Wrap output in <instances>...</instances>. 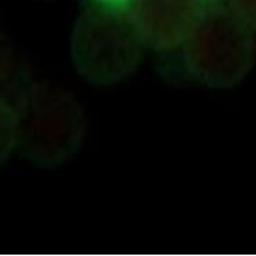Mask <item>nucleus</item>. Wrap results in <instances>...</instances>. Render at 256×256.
Returning a JSON list of instances; mask_svg holds the SVG:
<instances>
[{
  "instance_id": "nucleus-3",
  "label": "nucleus",
  "mask_w": 256,
  "mask_h": 256,
  "mask_svg": "<svg viewBox=\"0 0 256 256\" xmlns=\"http://www.w3.org/2000/svg\"><path fill=\"white\" fill-rule=\"evenodd\" d=\"M144 46L125 12L104 6L78 22L72 35L71 56L78 72L88 80L111 84L136 71Z\"/></svg>"
},
{
  "instance_id": "nucleus-1",
  "label": "nucleus",
  "mask_w": 256,
  "mask_h": 256,
  "mask_svg": "<svg viewBox=\"0 0 256 256\" xmlns=\"http://www.w3.org/2000/svg\"><path fill=\"white\" fill-rule=\"evenodd\" d=\"M18 148L44 166L60 165L76 152L86 133L80 102L56 84H32L14 102Z\"/></svg>"
},
{
  "instance_id": "nucleus-8",
  "label": "nucleus",
  "mask_w": 256,
  "mask_h": 256,
  "mask_svg": "<svg viewBox=\"0 0 256 256\" xmlns=\"http://www.w3.org/2000/svg\"><path fill=\"white\" fill-rule=\"evenodd\" d=\"M100 3H102L104 6H111L115 8H120L122 4L125 3V0H98Z\"/></svg>"
},
{
  "instance_id": "nucleus-5",
  "label": "nucleus",
  "mask_w": 256,
  "mask_h": 256,
  "mask_svg": "<svg viewBox=\"0 0 256 256\" xmlns=\"http://www.w3.org/2000/svg\"><path fill=\"white\" fill-rule=\"evenodd\" d=\"M18 148L17 115L14 104L0 93V166Z\"/></svg>"
},
{
  "instance_id": "nucleus-2",
  "label": "nucleus",
  "mask_w": 256,
  "mask_h": 256,
  "mask_svg": "<svg viewBox=\"0 0 256 256\" xmlns=\"http://www.w3.org/2000/svg\"><path fill=\"white\" fill-rule=\"evenodd\" d=\"M187 71L200 84L226 89L240 84L256 61V28L218 2L182 44Z\"/></svg>"
},
{
  "instance_id": "nucleus-4",
  "label": "nucleus",
  "mask_w": 256,
  "mask_h": 256,
  "mask_svg": "<svg viewBox=\"0 0 256 256\" xmlns=\"http://www.w3.org/2000/svg\"><path fill=\"white\" fill-rule=\"evenodd\" d=\"M220 0H125L120 10L146 46L180 48L201 18Z\"/></svg>"
},
{
  "instance_id": "nucleus-6",
  "label": "nucleus",
  "mask_w": 256,
  "mask_h": 256,
  "mask_svg": "<svg viewBox=\"0 0 256 256\" xmlns=\"http://www.w3.org/2000/svg\"><path fill=\"white\" fill-rule=\"evenodd\" d=\"M14 71V52L8 38L0 30V88L6 84Z\"/></svg>"
},
{
  "instance_id": "nucleus-7",
  "label": "nucleus",
  "mask_w": 256,
  "mask_h": 256,
  "mask_svg": "<svg viewBox=\"0 0 256 256\" xmlns=\"http://www.w3.org/2000/svg\"><path fill=\"white\" fill-rule=\"evenodd\" d=\"M226 4L238 17L256 28V0H226Z\"/></svg>"
}]
</instances>
